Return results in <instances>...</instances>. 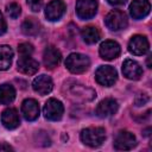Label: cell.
Wrapping results in <instances>:
<instances>
[{
	"label": "cell",
	"instance_id": "obj_27",
	"mask_svg": "<svg viewBox=\"0 0 152 152\" xmlns=\"http://www.w3.org/2000/svg\"><path fill=\"white\" fill-rule=\"evenodd\" d=\"M147 101H148V97H147V95H145V94H141V95H139V96L135 99V104H137V106H141V104L146 103Z\"/></svg>",
	"mask_w": 152,
	"mask_h": 152
},
{
	"label": "cell",
	"instance_id": "obj_25",
	"mask_svg": "<svg viewBox=\"0 0 152 152\" xmlns=\"http://www.w3.org/2000/svg\"><path fill=\"white\" fill-rule=\"evenodd\" d=\"M18 52L20 56H31L33 52V46L30 43H21L18 46Z\"/></svg>",
	"mask_w": 152,
	"mask_h": 152
},
{
	"label": "cell",
	"instance_id": "obj_13",
	"mask_svg": "<svg viewBox=\"0 0 152 152\" xmlns=\"http://www.w3.org/2000/svg\"><path fill=\"white\" fill-rule=\"evenodd\" d=\"M21 113L27 121H34L39 116V104L33 99H26L21 104Z\"/></svg>",
	"mask_w": 152,
	"mask_h": 152
},
{
	"label": "cell",
	"instance_id": "obj_23",
	"mask_svg": "<svg viewBox=\"0 0 152 152\" xmlns=\"http://www.w3.org/2000/svg\"><path fill=\"white\" fill-rule=\"evenodd\" d=\"M89 90H91V89H89V88H86V87H83V86H74L72 87V95H75V97H82L83 100H93L94 97H91V96H88V94H87V91H89Z\"/></svg>",
	"mask_w": 152,
	"mask_h": 152
},
{
	"label": "cell",
	"instance_id": "obj_17",
	"mask_svg": "<svg viewBox=\"0 0 152 152\" xmlns=\"http://www.w3.org/2000/svg\"><path fill=\"white\" fill-rule=\"evenodd\" d=\"M1 122L7 129L17 128L20 124V119H19V114H18L17 109H14V108L5 109L1 115Z\"/></svg>",
	"mask_w": 152,
	"mask_h": 152
},
{
	"label": "cell",
	"instance_id": "obj_2",
	"mask_svg": "<svg viewBox=\"0 0 152 152\" xmlns=\"http://www.w3.org/2000/svg\"><path fill=\"white\" fill-rule=\"evenodd\" d=\"M89 65L90 61L88 56L82 53H70L65 59V66L72 74H82L88 70Z\"/></svg>",
	"mask_w": 152,
	"mask_h": 152
},
{
	"label": "cell",
	"instance_id": "obj_14",
	"mask_svg": "<svg viewBox=\"0 0 152 152\" xmlns=\"http://www.w3.org/2000/svg\"><path fill=\"white\" fill-rule=\"evenodd\" d=\"M32 87H33V90L36 93H38L39 95H48L52 90L53 83H52V80L49 76L40 75V76H38L33 80Z\"/></svg>",
	"mask_w": 152,
	"mask_h": 152
},
{
	"label": "cell",
	"instance_id": "obj_12",
	"mask_svg": "<svg viewBox=\"0 0 152 152\" xmlns=\"http://www.w3.org/2000/svg\"><path fill=\"white\" fill-rule=\"evenodd\" d=\"M151 10V5L148 0H133L129 6L131 15L134 19H142L145 18Z\"/></svg>",
	"mask_w": 152,
	"mask_h": 152
},
{
	"label": "cell",
	"instance_id": "obj_20",
	"mask_svg": "<svg viewBox=\"0 0 152 152\" xmlns=\"http://www.w3.org/2000/svg\"><path fill=\"white\" fill-rule=\"evenodd\" d=\"M14 97H15V90L11 84L4 83L0 86V103L10 104L14 100Z\"/></svg>",
	"mask_w": 152,
	"mask_h": 152
},
{
	"label": "cell",
	"instance_id": "obj_16",
	"mask_svg": "<svg viewBox=\"0 0 152 152\" xmlns=\"http://www.w3.org/2000/svg\"><path fill=\"white\" fill-rule=\"evenodd\" d=\"M122 72L125 75V77H127L128 80H139L142 75V69L139 65V63H137L133 59H126L122 64Z\"/></svg>",
	"mask_w": 152,
	"mask_h": 152
},
{
	"label": "cell",
	"instance_id": "obj_26",
	"mask_svg": "<svg viewBox=\"0 0 152 152\" xmlns=\"http://www.w3.org/2000/svg\"><path fill=\"white\" fill-rule=\"evenodd\" d=\"M28 7L31 11L33 12H39L40 8H42V5H43V0H26Z\"/></svg>",
	"mask_w": 152,
	"mask_h": 152
},
{
	"label": "cell",
	"instance_id": "obj_28",
	"mask_svg": "<svg viewBox=\"0 0 152 152\" xmlns=\"http://www.w3.org/2000/svg\"><path fill=\"white\" fill-rule=\"evenodd\" d=\"M6 30H7V25H6V21L4 19V17H2V13L0 12V36L4 34L6 32Z\"/></svg>",
	"mask_w": 152,
	"mask_h": 152
},
{
	"label": "cell",
	"instance_id": "obj_15",
	"mask_svg": "<svg viewBox=\"0 0 152 152\" xmlns=\"http://www.w3.org/2000/svg\"><path fill=\"white\" fill-rule=\"evenodd\" d=\"M17 65H18V70L25 75H33L39 69L38 62L31 58L30 56H20Z\"/></svg>",
	"mask_w": 152,
	"mask_h": 152
},
{
	"label": "cell",
	"instance_id": "obj_31",
	"mask_svg": "<svg viewBox=\"0 0 152 152\" xmlns=\"http://www.w3.org/2000/svg\"><path fill=\"white\" fill-rule=\"evenodd\" d=\"M151 57H152L151 55L147 57V66H148V68H151Z\"/></svg>",
	"mask_w": 152,
	"mask_h": 152
},
{
	"label": "cell",
	"instance_id": "obj_11",
	"mask_svg": "<svg viewBox=\"0 0 152 152\" xmlns=\"http://www.w3.org/2000/svg\"><path fill=\"white\" fill-rule=\"evenodd\" d=\"M118 102L114 99H104L102 100L97 107H96V115L99 118H109L112 115H114L118 110Z\"/></svg>",
	"mask_w": 152,
	"mask_h": 152
},
{
	"label": "cell",
	"instance_id": "obj_29",
	"mask_svg": "<svg viewBox=\"0 0 152 152\" xmlns=\"http://www.w3.org/2000/svg\"><path fill=\"white\" fill-rule=\"evenodd\" d=\"M127 0H108V2L113 6H122L126 4Z\"/></svg>",
	"mask_w": 152,
	"mask_h": 152
},
{
	"label": "cell",
	"instance_id": "obj_9",
	"mask_svg": "<svg viewBox=\"0 0 152 152\" xmlns=\"http://www.w3.org/2000/svg\"><path fill=\"white\" fill-rule=\"evenodd\" d=\"M64 12L65 4L62 0H51L45 8V17L51 21H56L62 18Z\"/></svg>",
	"mask_w": 152,
	"mask_h": 152
},
{
	"label": "cell",
	"instance_id": "obj_19",
	"mask_svg": "<svg viewBox=\"0 0 152 152\" xmlns=\"http://www.w3.org/2000/svg\"><path fill=\"white\" fill-rule=\"evenodd\" d=\"M13 50L8 45H0V70H7L12 64Z\"/></svg>",
	"mask_w": 152,
	"mask_h": 152
},
{
	"label": "cell",
	"instance_id": "obj_21",
	"mask_svg": "<svg viewBox=\"0 0 152 152\" xmlns=\"http://www.w3.org/2000/svg\"><path fill=\"white\" fill-rule=\"evenodd\" d=\"M82 38L88 44H95L100 39V31L95 26H86L81 31Z\"/></svg>",
	"mask_w": 152,
	"mask_h": 152
},
{
	"label": "cell",
	"instance_id": "obj_3",
	"mask_svg": "<svg viewBox=\"0 0 152 152\" xmlns=\"http://www.w3.org/2000/svg\"><path fill=\"white\" fill-rule=\"evenodd\" d=\"M104 24L106 26L112 30V31H120V30H124L126 28L127 24H128V20H127V15L125 14V12L122 11H119V10H115V11H112L109 12L106 18H104Z\"/></svg>",
	"mask_w": 152,
	"mask_h": 152
},
{
	"label": "cell",
	"instance_id": "obj_4",
	"mask_svg": "<svg viewBox=\"0 0 152 152\" xmlns=\"http://www.w3.org/2000/svg\"><path fill=\"white\" fill-rule=\"evenodd\" d=\"M116 78H118L116 70L110 65H101L95 71V80L101 86L110 87L115 83Z\"/></svg>",
	"mask_w": 152,
	"mask_h": 152
},
{
	"label": "cell",
	"instance_id": "obj_24",
	"mask_svg": "<svg viewBox=\"0 0 152 152\" xmlns=\"http://www.w3.org/2000/svg\"><path fill=\"white\" fill-rule=\"evenodd\" d=\"M6 12L7 14L12 18V19H17L19 15H20V12H21V8L18 4L15 2H11L6 6Z\"/></svg>",
	"mask_w": 152,
	"mask_h": 152
},
{
	"label": "cell",
	"instance_id": "obj_7",
	"mask_svg": "<svg viewBox=\"0 0 152 152\" xmlns=\"http://www.w3.org/2000/svg\"><path fill=\"white\" fill-rule=\"evenodd\" d=\"M97 11L96 0H77L76 2V13L80 19L87 20L95 15Z\"/></svg>",
	"mask_w": 152,
	"mask_h": 152
},
{
	"label": "cell",
	"instance_id": "obj_10",
	"mask_svg": "<svg viewBox=\"0 0 152 152\" xmlns=\"http://www.w3.org/2000/svg\"><path fill=\"white\" fill-rule=\"evenodd\" d=\"M120 55V45L114 40H104L100 45V56L106 61H112Z\"/></svg>",
	"mask_w": 152,
	"mask_h": 152
},
{
	"label": "cell",
	"instance_id": "obj_1",
	"mask_svg": "<svg viewBox=\"0 0 152 152\" xmlns=\"http://www.w3.org/2000/svg\"><path fill=\"white\" fill-rule=\"evenodd\" d=\"M106 139V132L102 127H88L82 129L81 140L83 144L90 147H99Z\"/></svg>",
	"mask_w": 152,
	"mask_h": 152
},
{
	"label": "cell",
	"instance_id": "obj_6",
	"mask_svg": "<svg viewBox=\"0 0 152 152\" xmlns=\"http://www.w3.org/2000/svg\"><path fill=\"white\" fill-rule=\"evenodd\" d=\"M137 145V139L133 133L128 131H120L114 138V147L120 151L132 150Z\"/></svg>",
	"mask_w": 152,
	"mask_h": 152
},
{
	"label": "cell",
	"instance_id": "obj_8",
	"mask_svg": "<svg viewBox=\"0 0 152 152\" xmlns=\"http://www.w3.org/2000/svg\"><path fill=\"white\" fill-rule=\"evenodd\" d=\"M148 40L145 36H140V34H135L131 38L129 43H128V50L131 53L135 55V56H142L148 51Z\"/></svg>",
	"mask_w": 152,
	"mask_h": 152
},
{
	"label": "cell",
	"instance_id": "obj_5",
	"mask_svg": "<svg viewBox=\"0 0 152 152\" xmlns=\"http://www.w3.org/2000/svg\"><path fill=\"white\" fill-rule=\"evenodd\" d=\"M63 113H64V107H63L62 102L56 99H49L46 101V103L44 104L43 114H44L45 119H48L50 121L61 120V118L63 116Z\"/></svg>",
	"mask_w": 152,
	"mask_h": 152
},
{
	"label": "cell",
	"instance_id": "obj_30",
	"mask_svg": "<svg viewBox=\"0 0 152 152\" xmlns=\"http://www.w3.org/2000/svg\"><path fill=\"white\" fill-rule=\"evenodd\" d=\"M0 151H13V147L4 142V144H0Z\"/></svg>",
	"mask_w": 152,
	"mask_h": 152
},
{
	"label": "cell",
	"instance_id": "obj_22",
	"mask_svg": "<svg viewBox=\"0 0 152 152\" xmlns=\"http://www.w3.org/2000/svg\"><path fill=\"white\" fill-rule=\"evenodd\" d=\"M21 30L26 36H36L39 32V23L34 18H27L23 23Z\"/></svg>",
	"mask_w": 152,
	"mask_h": 152
},
{
	"label": "cell",
	"instance_id": "obj_18",
	"mask_svg": "<svg viewBox=\"0 0 152 152\" xmlns=\"http://www.w3.org/2000/svg\"><path fill=\"white\" fill-rule=\"evenodd\" d=\"M61 59H62L61 52L56 48L48 46L45 49L44 55H43V61H44V64H45L46 68H49V69L56 68L61 63Z\"/></svg>",
	"mask_w": 152,
	"mask_h": 152
}]
</instances>
